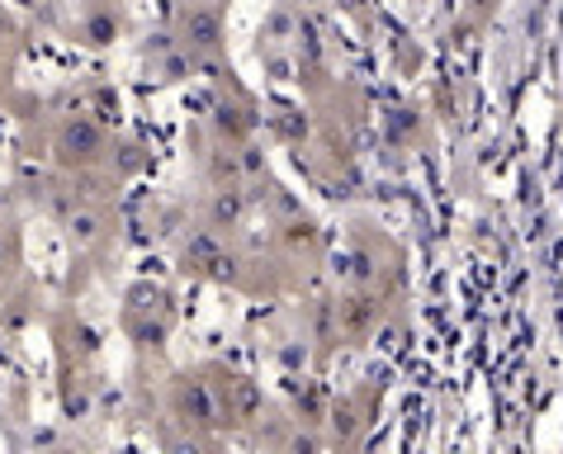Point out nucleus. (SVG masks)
Here are the masks:
<instances>
[{
	"label": "nucleus",
	"mask_w": 563,
	"mask_h": 454,
	"mask_svg": "<svg viewBox=\"0 0 563 454\" xmlns=\"http://www.w3.org/2000/svg\"><path fill=\"white\" fill-rule=\"evenodd\" d=\"M100 147V129L96 123H86V119H76V123H67V129H62V156H90Z\"/></svg>",
	"instance_id": "obj_1"
}]
</instances>
